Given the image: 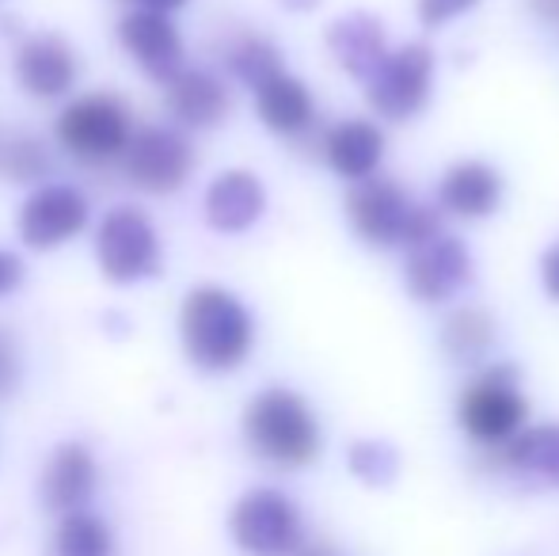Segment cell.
<instances>
[{
    "mask_svg": "<svg viewBox=\"0 0 559 556\" xmlns=\"http://www.w3.org/2000/svg\"><path fill=\"white\" fill-rule=\"evenodd\" d=\"M255 107H259V119H263L274 134H286V138L305 134V130L312 127V119H317V104H312L309 88L289 73H278L266 84H259Z\"/></svg>",
    "mask_w": 559,
    "mask_h": 556,
    "instance_id": "cell-19",
    "label": "cell"
},
{
    "mask_svg": "<svg viewBox=\"0 0 559 556\" xmlns=\"http://www.w3.org/2000/svg\"><path fill=\"white\" fill-rule=\"evenodd\" d=\"M243 435L259 458L282 469H301L320 453L317 412L294 389H263L243 412Z\"/></svg>",
    "mask_w": 559,
    "mask_h": 556,
    "instance_id": "cell-2",
    "label": "cell"
},
{
    "mask_svg": "<svg viewBox=\"0 0 559 556\" xmlns=\"http://www.w3.org/2000/svg\"><path fill=\"white\" fill-rule=\"evenodd\" d=\"M228 69H233L243 84L259 88V84H266L271 76L282 73V54L274 50V43H266V38L243 35L240 43L228 50Z\"/></svg>",
    "mask_w": 559,
    "mask_h": 556,
    "instance_id": "cell-24",
    "label": "cell"
},
{
    "mask_svg": "<svg viewBox=\"0 0 559 556\" xmlns=\"http://www.w3.org/2000/svg\"><path fill=\"white\" fill-rule=\"evenodd\" d=\"M233 542L251 556H289L301 545V514L282 492L255 488L228 514Z\"/></svg>",
    "mask_w": 559,
    "mask_h": 556,
    "instance_id": "cell-5",
    "label": "cell"
},
{
    "mask_svg": "<svg viewBox=\"0 0 559 556\" xmlns=\"http://www.w3.org/2000/svg\"><path fill=\"white\" fill-rule=\"evenodd\" d=\"M99 268L111 282H138L160 268V240L141 210L118 206L104 217L96 237Z\"/></svg>",
    "mask_w": 559,
    "mask_h": 556,
    "instance_id": "cell-6",
    "label": "cell"
},
{
    "mask_svg": "<svg viewBox=\"0 0 559 556\" xmlns=\"http://www.w3.org/2000/svg\"><path fill=\"white\" fill-rule=\"evenodd\" d=\"M96 488V461L84 446L66 442L50 453L43 469V499L53 511L73 514Z\"/></svg>",
    "mask_w": 559,
    "mask_h": 556,
    "instance_id": "cell-18",
    "label": "cell"
},
{
    "mask_svg": "<svg viewBox=\"0 0 559 556\" xmlns=\"http://www.w3.org/2000/svg\"><path fill=\"white\" fill-rule=\"evenodd\" d=\"M168 111L183 127H217L228 115V92L217 76L183 69L176 81H168Z\"/></svg>",
    "mask_w": 559,
    "mask_h": 556,
    "instance_id": "cell-20",
    "label": "cell"
},
{
    "mask_svg": "<svg viewBox=\"0 0 559 556\" xmlns=\"http://www.w3.org/2000/svg\"><path fill=\"white\" fill-rule=\"evenodd\" d=\"M435 81V54L423 43H407L384 58V66L366 81V96L377 115L392 122L415 119L430 99Z\"/></svg>",
    "mask_w": 559,
    "mask_h": 556,
    "instance_id": "cell-4",
    "label": "cell"
},
{
    "mask_svg": "<svg viewBox=\"0 0 559 556\" xmlns=\"http://www.w3.org/2000/svg\"><path fill=\"white\" fill-rule=\"evenodd\" d=\"M145 8H153V12H171V8H183L187 0H141Z\"/></svg>",
    "mask_w": 559,
    "mask_h": 556,
    "instance_id": "cell-32",
    "label": "cell"
},
{
    "mask_svg": "<svg viewBox=\"0 0 559 556\" xmlns=\"http://www.w3.org/2000/svg\"><path fill=\"white\" fill-rule=\"evenodd\" d=\"M479 0H419V20L423 27H442V23L456 20V15L472 12Z\"/></svg>",
    "mask_w": 559,
    "mask_h": 556,
    "instance_id": "cell-27",
    "label": "cell"
},
{
    "mask_svg": "<svg viewBox=\"0 0 559 556\" xmlns=\"http://www.w3.org/2000/svg\"><path fill=\"white\" fill-rule=\"evenodd\" d=\"M122 35V46L133 54L141 69L156 81H176L183 69V38H179L176 23L168 20V12H153V8H141V12H130L118 27Z\"/></svg>",
    "mask_w": 559,
    "mask_h": 556,
    "instance_id": "cell-12",
    "label": "cell"
},
{
    "mask_svg": "<svg viewBox=\"0 0 559 556\" xmlns=\"http://www.w3.org/2000/svg\"><path fill=\"white\" fill-rule=\"evenodd\" d=\"M0 176L23 184V179H38L46 176V153L38 141L31 138H8L0 145Z\"/></svg>",
    "mask_w": 559,
    "mask_h": 556,
    "instance_id": "cell-26",
    "label": "cell"
},
{
    "mask_svg": "<svg viewBox=\"0 0 559 556\" xmlns=\"http://www.w3.org/2000/svg\"><path fill=\"white\" fill-rule=\"evenodd\" d=\"M540 279H545L548 297L559 301V240L545 252V260H540Z\"/></svg>",
    "mask_w": 559,
    "mask_h": 556,
    "instance_id": "cell-29",
    "label": "cell"
},
{
    "mask_svg": "<svg viewBox=\"0 0 559 556\" xmlns=\"http://www.w3.org/2000/svg\"><path fill=\"white\" fill-rule=\"evenodd\" d=\"M58 556H111V530L96 514L73 511L61 519L58 537H53Z\"/></svg>",
    "mask_w": 559,
    "mask_h": 556,
    "instance_id": "cell-23",
    "label": "cell"
},
{
    "mask_svg": "<svg viewBox=\"0 0 559 556\" xmlns=\"http://www.w3.org/2000/svg\"><path fill=\"white\" fill-rule=\"evenodd\" d=\"M194 168V153L183 134L168 127H148L126 149V176L141 187V191L168 194L187 184Z\"/></svg>",
    "mask_w": 559,
    "mask_h": 556,
    "instance_id": "cell-9",
    "label": "cell"
},
{
    "mask_svg": "<svg viewBox=\"0 0 559 556\" xmlns=\"http://www.w3.org/2000/svg\"><path fill=\"white\" fill-rule=\"evenodd\" d=\"M23 282V260L15 252H0V297L12 294Z\"/></svg>",
    "mask_w": 559,
    "mask_h": 556,
    "instance_id": "cell-28",
    "label": "cell"
},
{
    "mask_svg": "<svg viewBox=\"0 0 559 556\" xmlns=\"http://www.w3.org/2000/svg\"><path fill=\"white\" fill-rule=\"evenodd\" d=\"M266 194L251 171H225L206 191V222L217 233H243L263 217Z\"/></svg>",
    "mask_w": 559,
    "mask_h": 556,
    "instance_id": "cell-15",
    "label": "cell"
},
{
    "mask_svg": "<svg viewBox=\"0 0 559 556\" xmlns=\"http://www.w3.org/2000/svg\"><path fill=\"white\" fill-rule=\"evenodd\" d=\"M58 138L81 161H111L130 149V119L111 96H84L58 119Z\"/></svg>",
    "mask_w": 559,
    "mask_h": 556,
    "instance_id": "cell-7",
    "label": "cell"
},
{
    "mask_svg": "<svg viewBox=\"0 0 559 556\" xmlns=\"http://www.w3.org/2000/svg\"><path fill=\"white\" fill-rule=\"evenodd\" d=\"M456 419L479 446H510L525 430L530 401L522 393L514 366H491L484 370L456 401Z\"/></svg>",
    "mask_w": 559,
    "mask_h": 556,
    "instance_id": "cell-3",
    "label": "cell"
},
{
    "mask_svg": "<svg viewBox=\"0 0 559 556\" xmlns=\"http://www.w3.org/2000/svg\"><path fill=\"white\" fill-rule=\"evenodd\" d=\"M404 282L412 289L415 301L423 305H438L449 301L453 294H461L464 286L472 282V256L468 248L461 245L456 237H438L430 245L412 248L404 268Z\"/></svg>",
    "mask_w": 559,
    "mask_h": 556,
    "instance_id": "cell-11",
    "label": "cell"
},
{
    "mask_svg": "<svg viewBox=\"0 0 559 556\" xmlns=\"http://www.w3.org/2000/svg\"><path fill=\"white\" fill-rule=\"evenodd\" d=\"M442 347L456 363H479L495 347V320L476 305H464L442 328Z\"/></svg>",
    "mask_w": 559,
    "mask_h": 556,
    "instance_id": "cell-22",
    "label": "cell"
},
{
    "mask_svg": "<svg viewBox=\"0 0 559 556\" xmlns=\"http://www.w3.org/2000/svg\"><path fill=\"white\" fill-rule=\"evenodd\" d=\"M415 210L419 202L407 199V191H400L392 179L373 176L366 184H354V191L346 194V217H350L354 233L373 248L407 245Z\"/></svg>",
    "mask_w": 559,
    "mask_h": 556,
    "instance_id": "cell-8",
    "label": "cell"
},
{
    "mask_svg": "<svg viewBox=\"0 0 559 556\" xmlns=\"http://www.w3.org/2000/svg\"><path fill=\"white\" fill-rule=\"evenodd\" d=\"M328 50L335 54V61L354 81L366 84L389 58V38H384V27L377 15L350 12L328 27Z\"/></svg>",
    "mask_w": 559,
    "mask_h": 556,
    "instance_id": "cell-14",
    "label": "cell"
},
{
    "mask_svg": "<svg viewBox=\"0 0 559 556\" xmlns=\"http://www.w3.org/2000/svg\"><path fill=\"white\" fill-rule=\"evenodd\" d=\"M350 473L358 476V481L381 488V484L396 481L400 458H396V450H392L389 442H373V438H366V442L350 446Z\"/></svg>",
    "mask_w": 559,
    "mask_h": 556,
    "instance_id": "cell-25",
    "label": "cell"
},
{
    "mask_svg": "<svg viewBox=\"0 0 559 556\" xmlns=\"http://www.w3.org/2000/svg\"><path fill=\"white\" fill-rule=\"evenodd\" d=\"M320 149H324L328 164H332L338 176L354 179V184H366V179H373L377 168H381L384 134L366 119H346L328 130Z\"/></svg>",
    "mask_w": 559,
    "mask_h": 556,
    "instance_id": "cell-16",
    "label": "cell"
},
{
    "mask_svg": "<svg viewBox=\"0 0 559 556\" xmlns=\"http://www.w3.org/2000/svg\"><path fill=\"white\" fill-rule=\"evenodd\" d=\"M15 381V358H12V347H8V340H0V397L12 389Z\"/></svg>",
    "mask_w": 559,
    "mask_h": 556,
    "instance_id": "cell-30",
    "label": "cell"
},
{
    "mask_svg": "<svg viewBox=\"0 0 559 556\" xmlns=\"http://www.w3.org/2000/svg\"><path fill=\"white\" fill-rule=\"evenodd\" d=\"M15 81L23 92L38 99H53L61 92L73 88L76 81V61L73 50L66 46V38L58 35H35L20 46L15 54Z\"/></svg>",
    "mask_w": 559,
    "mask_h": 556,
    "instance_id": "cell-13",
    "label": "cell"
},
{
    "mask_svg": "<svg viewBox=\"0 0 559 556\" xmlns=\"http://www.w3.org/2000/svg\"><path fill=\"white\" fill-rule=\"evenodd\" d=\"M530 4H533V12H537V15H545V20H559V0H530Z\"/></svg>",
    "mask_w": 559,
    "mask_h": 556,
    "instance_id": "cell-31",
    "label": "cell"
},
{
    "mask_svg": "<svg viewBox=\"0 0 559 556\" xmlns=\"http://www.w3.org/2000/svg\"><path fill=\"white\" fill-rule=\"evenodd\" d=\"M286 8H294V12H309V8H317L320 0H282Z\"/></svg>",
    "mask_w": 559,
    "mask_h": 556,
    "instance_id": "cell-33",
    "label": "cell"
},
{
    "mask_svg": "<svg viewBox=\"0 0 559 556\" xmlns=\"http://www.w3.org/2000/svg\"><path fill=\"white\" fill-rule=\"evenodd\" d=\"M502 465L522 481L559 488V423L525 427L514 442L502 446Z\"/></svg>",
    "mask_w": 559,
    "mask_h": 556,
    "instance_id": "cell-21",
    "label": "cell"
},
{
    "mask_svg": "<svg viewBox=\"0 0 559 556\" xmlns=\"http://www.w3.org/2000/svg\"><path fill=\"white\" fill-rule=\"evenodd\" d=\"M20 237L27 248L46 252V248H58L66 240H73L76 233L88 225V199L81 191L66 184L38 187L20 210Z\"/></svg>",
    "mask_w": 559,
    "mask_h": 556,
    "instance_id": "cell-10",
    "label": "cell"
},
{
    "mask_svg": "<svg viewBox=\"0 0 559 556\" xmlns=\"http://www.w3.org/2000/svg\"><path fill=\"white\" fill-rule=\"evenodd\" d=\"M438 202L456 217H487L502 202V176L484 161H461L442 176Z\"/></svg>",
    "mask_w": 559,
    "mask_h": 556,
    "instance_id": "cell-17",
    "label": "cell"
},
{
    "mask_svg": "<svg viewBox=\"0 0 559 556\" xmlns=\"http://www.w3.org/2000/svg\"><path fill=\"white\" fill-rule=\"evenodd\" d=\"M183 347L202 370H236L255 343V324L236 294L222 286H199L183 301Z\"/></svg>",
    "mask_w": 559,
    "mask_h": 556,
    "instance_id": "cell-1",
    "label": "cell"
}]
</instances>
